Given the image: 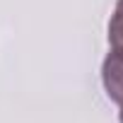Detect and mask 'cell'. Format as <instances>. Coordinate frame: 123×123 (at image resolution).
Segmentation results:
<instances>
[{"instance_id":"obj_1","label":"cell","mask_w":123,"mask_h":123,"mask_svg":"<svg viewBox=\"0 0 123 123\" xmlns=\"http://www.w3.org/2000/svg\"><path fill=\"white\" fill-rule=\"evenodd\" d=\"M101 82L111 101L118 106L123 104V51L111 48V53L104 58L101 65Z\"/></svg>"},{"instance_id":"obj_2","label":"cell","mask_w":123,"mask_h":123,"mask_svg":"<svg viewBox=\"0 0 123 123\" xmlns=\"http://www.w3.org/2000/svg\"><path fill=\"white\" fill-rule=\"evenodd\" d=\"M109 43H111V48L123 51V0L116 3V10L109 22Z\"/></svg>"},{"instance_id":"obj_3","label":"cell","mask_w":123,"mask_h":123,"mask_svg":"<svg viewBox=\"0 0 123 123\" xmlns=\"http://www.w3.org/2000/svg\"><path fill=\"white\" fill-rule=\"evenodd\" d=\"M118 118H121V123H123V104H121V113H118Z\"/></svg>"}]
</instances>
